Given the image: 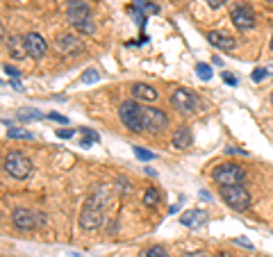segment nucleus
Masks as SVG:
<instances>
[{
	"label": "nucleus",
	"instance_id": "obj_1",
	"mask_svg": "<svg viewBox=\"0 0 273 257\" xmlns=\"http://www.w3.org/2000/svg\"><path fill=\"white\" fill-rule=\"evenodd\" d=\"M69 21L75 30H80L82 34H93L96 32V25H93V18H91V7L87 5L85 0H71L69 2Z\"/></svg>",
	"mask_w": 273,
	"mask_h": 257
},
{
	"label": "nucleus",
	"instance_id": "obj_2",
	"mask_svg": "<svg viewBox=\"0 0 273 257\" xmlns=\"http://www.w3.org/2000/svg\"><path fill=\"white\" fill-rule=\"evenodd\" d=\"M118 116L123 121V125L132 132H141L144 130V107L139 100H123L118 107Z\"/></svg>",
	"mask_w": 273,
	"mask_h": 257
},
{
	"label": "nucleus",
	"instance_id": "obj_3",
	"mask_svg": "<svg viewBox=\"0 0 273 257\" xmlns=\"http://www.w3.org/2000/svg\"><path fill=\"white\" fill-rule=\"evenodd\" d=\"M221 198L235 212H244L251 205V193L244 189V184H223L221 187Z\"/></svg>",
	"mask_w": 273,
	"mask_h": 257
},
{
	"label": "nucleus",
	"instance_id": "obj_4",
	"mask_svg": "<svg viewBox=\"0 0 273 257\" xmlns=\"http://www.w3.org/2000/svg\"><path fill=\"white\" fill-rule=\"evenodd\" d=\"M5 171L9 173L11 177L23 180V177H27L30 175V171H32V162L27 160L23 153L14 150V153H7L5 155Z\"/></svg>",
	"mask_w": 273,
	"mask_h": 257
},
{
	"label": "nucleus",
	"instance_id": "obj_5",
	"mask_svg": "<svg viewBox=\"0 0 273 257\" xmlns=\"http://www.w3.org/2000/svg\"><path fill=\"white\" fill-rule=\"evenodd\" d=\"M212 177H214V182H219L221 187H223V184H241L244 182V177H246V173H244V169H241L239 164L228 162V164L216 166Z\"/></svg>",
	"mask_w": 273,
	"mask_h": 257
},
{
	"label": "nucleus",
	"instance_id": "obj_6",
	"mask_svg": "<svg viewBox=\"0 0 273 257\" xmlns=\"http://www.w3.org/2000/svg\"><path fill=\"white\" fill-rule=\"evenodd\" d=\"M171 102L173 107L182 114H193L198 109V96L193 91H189V89H176L171 93Z\"/></svg>",
	"mask_w": 273,
	"mask_h": 257
},
{
	"label": "nucleus",
	"instance_id": "obj_7",
	"mask_svg": "<svg viewBox=\"0 0 273 257\" xmlns=\"http://www.w3.org/2000/svg\"><path fill=\"white\" fill-rule=\"evenodd\" d=\"M230 18L239 32H246V30L255 27V11L248 5H235L230 9Z\"/></svg>",
	"mask_w": 273,
	"mask_h": 257
},
{
	"label": "nucleus",
	"instance_id": "obj_8",
	"mask_svg": "<svg viewBox=\"0 0 273 257\" xmlns=\"http://www.w3.org/2000/svg\"><path fill=\"white\" fill-rule=\"evenodd\" d=\"M169 125V118L162 109L157 107H144V130L150 132H162V130Z\"/></svg>",
	"mask_w": 273,
	"mask_h": 257
},
{
	"label": "nucleus",
	"instance_id": "obj_9",
	"mask_svg": "<svg viewBox=\"0 0 273 257\" xmlns=\"http://www.w3.org/2000/svg\"><path fill=\"white\" fill-rule=\"evenodd\" d=\"M11 223L16 225L18 230H32L37 221H34V212H30L27 207H16L11 212Z\"/></svg>",
	"mask_w": 273,
	"mask_h": 257
},
{
	"label": "nucleus",
	"instance_id": "obj_10",
	"mask_svg": "<svg viewBox=\"0 0 273 257\" xmlns=\"http://www.w3.org/2000/svg\"><path fill=\"white\" fill-rule=\"evenodd\" d=\"M25 46H27V55L32 59H41L43 55H46V50H48V46H46V39L41 37V34L37 32H30L25 37Z\"/></svg>",
	"mask_w": 273,
	"mask_h": 257
},
{
	"label": "nucleus",
	"instance_id": "obj_11",
	"mask_svg": "<svg viewBox=\"0 0 273 257\" xmlns=\"http://www.w3.org/2000/svg\"><path fill=\"white\" fill-rule=\"evenodd\" d=\"M100 223H102V209L85 205V209H82V214H80L82 228H85V230H96V228H100Z\"/></svg>",
	"mask_w": 273,
	"mask_h": 257
},
{
	"label": "nucleus",
	"instance_id": "obj_12",
	"mask_svg": "<svg viewBox=\"0 0 273 257\" xmlns=\"http://www.w3.org/2000/svg\"><path fill=\"white\" fill-rule=\"evenodd\" d=\"M207 212H203V209H189V212H184V214L180 216V223L184 225V228H200V225L207 223Z\"/></svg>",
	"mask_w": 273,
	"mask_h": 257
},
{
	"label": "nucleus",
	"instance_id": "obj_13",
	"mask_svg": "<svg viewBox=\"0 0 273 257\" xmlns=\"http://www.w3.org/2000/svg\"><path fill=\"white\" fill-rule=\"evenodd\" d=\"M132 96H134V100H144V102L157 100L155 86L146 85V82H137V85H132Z\"/></svg>",
	"mask_w": 273,
	"mask_h": 257
},
{
	"label": "nucleus",
	"instance_id": "obj_14",
	"mask_svg": "<svg viewBox=\"0 0 273 257\" xmlns=\"http://www.w3.org/2000/svg\"><path fill=\"white\" fill-rule=\"evenodd\" d=\"M207 41L214 46V48H221V50H232L237 46V41L232 37L223 32H207Z\"/></svg>",
	"mask_w": 273,
	"mask_h": 257
},
{
	"label": "nucleus",
	"instance_id": "obj_15",
	"mask_svg": "<svg viewBox=\"0 0 273 257\" xmlns=\"http://www.w3.org/2000/svg\"><path fill=\"white\" fill-rule=\"evenodd\" d=\"M191 130H189V125H180V128L173 132V146H176L178 150H187L189 146H191Z\"/></svg>",
	"mask_w": 273,
	"mask_h": 257
},
{
	"label": "nucleus",
	"instance_id": "obj_16",
	"mask_svg": "<svg viewBox=\"0 0 273 257\" xmlns=\"http://www.w3.org/2000/svg\"><path fill=\"white\" fill-rule=\"evenodd\" d=\"M57 46L64 50L66 55H78L82 50V43L78 41V37H73V34H62V37H57Z\"/></svg>",
	"mask_w": 273,
	"mask_h": 257
},
{
	"label": "nucleus",
	"instance_id": "obj_17",
	"mask_svg": "<svg viewBox=\"0 0 273 257\" xmlns=\"http://www.w3.org/2000/svg\"><path fill=\"white\" fill-rule=\"evenodd\" d=\"M7 48H9V55L14 59H23L27 55V46H25V37H11L9 43H7Z\"/></svg>",
	"mask_w": 273,
	"mask_h": 257
},
{
	"label": "nucleus",
	"instance_id": "obj_18",
	"mask_svg": "<svg viewBox=\"0 0 273 257\" xmlns=\"http://www.w3.org/2000/svg\"><path fill=\"white\" fill-rule=\"evenodd\" d=\"M80 134H82V141H80L82 148H91V144L100 141V134L93 132L91 128H80Z\"/></svg>",
	"mask_w": 273,
	"mask_h": 257
},
{
	"label": "nucleus",
	"instance_id": "obj_19",
	"mask_svg": "<svg viewBox=\"0 0 273 257\" xmlns=\"http://www.w3.org/2000/svg\"><path fill=\"white\" fill-rule=\"evenodd\" d=\"M134 7H137V11H141L144 16H148V14H157V11H160V7H157L155 2H150V0H134Z\"/></svg>",
	"mask_w": 273,
	"mask_h": 257
},
{
	"label": "nucleus",
	"instance_id": "obj_20",
	"mask_svg": "<svg viewBox=\"0 0 273 257\" xmlns=\"http://www.w3.org/2000/svg\"><path fill=\"white\" fill-rule=\"evenodd\" d=\"M18 118H21V121H41L43 118V112H39V109H21V112H18Z\"/></svg>",
	"mask_w": 273,
	"mask_h": 257
},
{
	"label": "nucleus",
	"instance_id": "obj_21",
	"mask_svg": "<svg viewBox=\"0 0 273 257\" xmlns=\"http://www.w3.org/2000/svg\"><path fill=\"white\" fill-rule=\"evenodd\" d=\"M7 137H9V139H25V141H30V139H32V132L21 130V128H7Z\"/></svg>",
	"mask_w": 273,
	"mask_h": 257
},
{
	"label": "nucleus",
	"instance_id": "obj_22",
	"mask_svg": "<svg viewBox=\"0 0 273 257\" xmlns=\"http://www.w3.org/2000/svg\"><path fill=\"white\" fill-rule=\"evenodd\" d=\"M157 203H160V193H157L153 187L146 189V193H144V205L146 207H155Z\"/></svg>",
	"mask_w": 273,
	"mask_h": 257
},
{
	"label": "nucleus",
	"instance_id": "obj_23",
	"mask_svg": "<svg viewBox=\"0 0 273 257\" xmlns=\"http://www.w3.org/2000/svg\"><path fill=\"white\" fill-rule=\"evenodd\" d=\"M98 80H100V73H98L96 69H87L85 73H82V82H85V85H96Z\"/></svg>",
	"mask_w": 273,
	"mask_h": 257
},
{
	"label": "nucleus",
	"instance_id": "obj_24",
	"mask_svg": "<svg viewBox=\"0 0 273 257\" xmlns=\"http://www.w3.org/2000/svg\"><path fill=\"white\" fill-rule=\"evenodd\" d=\"M196 73H198V78H200L203 82L212 80V69H209L207 64H196Z\"/></svg>",
	"mask_w": 273,
	"mask_h": 257
},
{
	"label": "nucleus",
	"instance_id": "obj_25",
	"mask_svg": "<svg viewBox=\"0 0 273 257\" xmlns=\"http://www.w3.org/2000/svg\"><path fill=\"white\" fill-rule=\"evenodd\" d=\"M141 257H169V253H166L162 246H150L148 251H144Z\"/></svg>",
	"mask_w": 273,
	"mask_h": 257
},
{
	"label": "nucleus",
	"instance_id": "obj_26",
	"mask_svg": "<svg viewBox=\"0 0 273 257\" xmlns=\"http://www.w3.org/2000/svg\"><path fill=\"white\" fill-rule=\"evenodd\" d=\"M134 155L139 157L141 162H150V160H155V155H153V153H148V150H144V148H134Z\"/></svg>",
	"mask_w": 273,
	"mask_h": 257
},
{
	"label": "nucleus",
	"instance_id": "obj_27",
	"mask_svg": "<svg viewBox=\"0 0 273 257\" xmlns=\"http://www.w3.org/2000/svg\"><path fill=\"white\" fill-rule=\"evenodd\" d=\"M267 75H269V71H267V69H255V71H253L251 78H253V82H262L264 78H267Z\"/></svg>",
	"mask_w": 273,
	"mask_h": 257
},
{
	"label": "nucleus",
	"instance_id": "obj_28",
	"mask_svg": "<svg viewBox=\"0 0 273 257\" xmlns=\"http://www.w3.org/2000/svg\"><path fill=\"white\" fill-rule=\"evenodd\" d=\"M2 71H5V73L9 75L11 80H16V78H21V71H16V69H14V66H9V64H5V66H2Z\"/></svg>",
	"mask_w": 273,
	"mask_h": 257
},
{
	"label": "nucleus",
	"instance_id": "obj_29",
	"mask_svg": "<svg viewBox=\"0 0 273 257\" xmlns=\"http://www.w3.org/2000/svg\"><path fill=\"white\" fill-rule=\"evenodd\" d=\"M205 2H207V5L212 7V9H219V7H223L225 2H228V0H205Z\"/></svg>",
	"mask_w": 273,
	"mask_h": 257
},
{
	"label": "nucleus",
	"instance_id": "obj_30",
	"mask_svg": "<svg viewBox=\"0 0 273 257\" xmlns=\"http://www.w3.org/2000/svg\"><path fill=\"white\" fill-rule=\"evenodd\" d=\"M48 118H53V121H57V123H69V118L66 116H62V114H48Z\"/></svg>",
	"mask_w": 273,
	"mask_h": 257
},
{
	"label": "nucleus",
	"instance_id": "obj_31",
	"mask_svg": "<svg viewBox=\"0 0 273 257\" xmlns=\"http://www.w3.org/2000/svg\"><path fill=\"white\" fill-rule=\"evenodd\" d=\"M57 137L59 139H71V137H73V130H57Z\"/></svg>",
	"mask_w": 273,
	"mask_h": 257
},
{
	"label": "nucleus",
	"instance_id": "obj_32",
	"mask_svg": "<svg viewBox=\"0 0 273 257\" xmlns=\"http://www.w3.org/2000/svg\"><path fill=\"white\" fill-rule=\"evenodd\" d=\"M223 82H225V85H232V86H235V85H237V78H232L230 73H223Z\"/></svg>",
	"mask_w": 273,
	"mask_h": 257
},
{
	"label": "nucleus",
	"instance_id": "obj_33",
	"mask_svg": "<svg viewBox=\"0 0 273 257\" xmlns=\"http://www.w3.org/2000/svg\"><path fill=\"white\" fill-rule=\"evenodd\" d=\"M225 153H232V155H246V150H237V148H230V146L225 148Z\"/></svg>",
	"mask_w": 273,
	"mask_h": 257
},
{
	"label": "nucleus",
	"instance_id": "obj_34",
	"mask_svg": "<svg viewBox=\"0 0 273 257\" xmlns=\"http://www.w3.org/2000/svg\"><path fill=\"white\" fill-rule=\"evenodd\" d=\"M239 246H246V248H251V241H246V239H235Z\"/></svg>",
	"mask_w": 273,
	"mask_h": 257
},
{
	"label": "nucleus",
	"instance_id": "obj_35",
	"mask_svg": "<svg viewBox=\"0 0 273 257\" xmlns=\"http://www.w3.org/2000/svg\"><path fill=\"white\" fill-rule=\"evenodd\" d=\"M9 85H11V86H14V89H16V91H21V89H23V86H21V85H18V82H16V80H11V82H9Z\"/></svg>",
	"mask_w": 273,
	"mask_h": 257
},
{
	"label": "nucleus",
	"instance_id": "obj_36",
	"mask_svg": "<svg viewBox=\"0 0 273 257\" xmlns=\"http://www.w3.org/2000/svg\"><path fill=\"white\" fill-rule=\"evenodd\" d=\"M216 257H230V255H228V253H219V255H216Z\"/></svg>",
	"mask_w": 273,
	"mask_h": 257
},
{
	"label": "nucleus",
	"instance_id": "obj_37",
	"mask_svg": "<svg viewBox=\"0 0 273 257\" xmlns=\"http://www.w3.org/2000/svg\"><path fill=\"white\" fill-rule=\"evenodd\" d=\"M271 50H273V37H271Z\"/></svg>",
	"mask_w": 273,
	"mask_h": 257
},
{
	"label": "nucleus",
	"instance_id": "obj_38",
	"mask_svg": "<svg viewBox=\"0 0 273 257\" xmlns=\"http://www.w3.org/2000/svg\"><path fill=\"white\" fill-rule=\"evenodd\" d=\"M271 105H273V93H271Z\"/></svg>",
	"mask_w": 273,
	"mask_h": 257
},
{
	"label": "nucleus",
	"instance_id": "obj_39",
	"mask_svg": "<svg viewBox=\"0 0 273 257\" xmlns=\"http://www.w3.org/2000/svg\"><path fill=\"white\" fill-rule=\"evenodd\" d=\"M269 2H273V0H269Z\"/></svg>",
	"mask_w": 273,
	"mask_h": 257
}]
</instances>
